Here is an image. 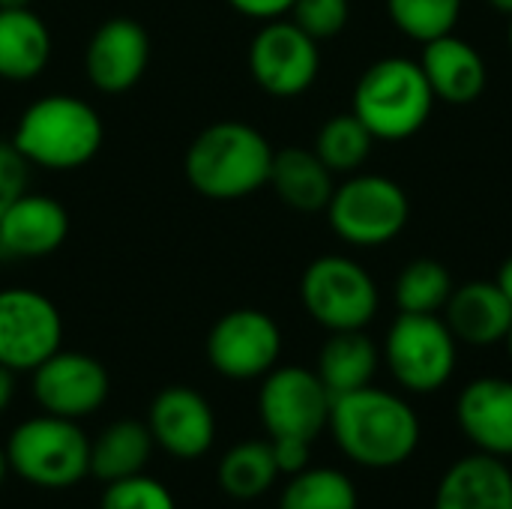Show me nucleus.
I'll use <instances>...</instances> for the list:
<instances>
[{"instance_id":"nucleus-1","label":"nucleus","mask_w":512,"mask_h":509,"mask_svg":"<svg viewBox=\"0 0 512 509\" xmlns=\"http://www.w3.org/2000/svg\"><path fill=\"white\" fill-rule=\"evenodd\" d=\"M327 429L342 456L372 471L399 468L420 447L417 411L402 396L372 384L333 396Z\"/></svg>"},{"instance_id":"nucleus-2","label":"nucleus","mask_w":512,"mask_h":509,"mask_svg":"<svg viewBox=\"0 0 512 509\" xmlns=\"http://www.w3.org/2000/svg\"><path fill=\"white\" fill-rule=\"evenodd\" d=\"M273 144L243 120H219L201 129L183 159L189 186L210 201H240L270 183Z\"/></svg>"},{"instance_id":"nucleus-3","label":"nucleus","mask_w":512,"mask_h":509,"mask_svg":"<svg viewBox=\"0 0 512 509\" xmlns=\"http://www.w3.org/2000/svg\"><path fill=\"white\" fill-rule=\"evenodd\" d=\"M102 135V117L90 102L69 93H48L21 111L12 132V147L27 165L72 171L99 153Z\"/></svg>"},{"instance_id":"nucleus-4","label":"nucleus","mask_w":512,"mask_h":509,"mask_svg":"<svg viewBox=\"0 0 512 509\" xmlns=\"http://www.w3.org/2000/svg\"><path fill=\"white\" fill-rule=\"evenodd\" d=\"M435 102L420 60L381 57L360 75L351 111L375 141H408L426 126Z\"/></svg>"},{"instance_id":"nucleus-5","label":"nucleus","mask_w":512,"mask_h":509,"mask_svg":"<svg viewBox=\"0 0 512 509\" xmlns=\"http://www.w3.org/2000/svg\"><path fill=\"white\" fill-rule=\"evenodd\" d=\"M3 447L9 471L36 489H69L90 477V438L78 420L42 411L15 426Z\"/></svg>"},{"instance_id":"nucleus-6","label":"nucleus","mask_w":512,"mask_h":509,"mask_svg":"<svg viewBox=\"0 0 512 509\" xmlns=\"http://www.w3.org/2000/svg\"><path fill=\"white\" fill-rule=\"evenodd\" d=\"M327 219L339 240L360 249H375L405 231L411 201L408 192L384 174H351L333 189Z\"/></svg>"},{"instance_id":"nucleus-7","label":"nucleus","mask_w":512,"mask_h":509,"mask_svg":"<svg viewBox=\"0 0 512 509\" xmlns=\"http://www.w3.org/2000/svg\"><path fill=\"white\" fill-rule=\"evenodd\" d=\"M300 300L315 324L330 333L366 330L381 306L372 273L348 255H321L300 276Z\"/></svg>"},{"instance_id":"nucleus-8","label":"nucleus","mask_w":512,"mask_h":509,"mask_svg":"<svg viewBox=\"0 0 512 509\" xmlns=\"http://www.w3.org/2000/svg\"><path fill=\"white\" fill-rule=\"evenodd\" d=\"M381 357L402 390L435 393L456 372L459 342L441 315L399 312L384 336Z\"/></svg>"},{"instance_id":"nucleus-9","label":"nucleus","mask_w":512,"mask_h":509,"mask_svg":"<svg viewBox=\"0 0 512 509\" xmlns=\"http://www.w3.org/2000/svg\"><path fill=\"white\" fill-rule=\"evenodd\" d=\"M333 396L315 369L276 366L264 375L258 390V417L267 438L315 441L330 423Z\"/></svg>"},{"instance_id":"nucleus-10","label":"nucleus","mask_w":512,"mask_h":509,"mask_svg":"<svg viewBox=\"0 0 512 509\" xmlns=\"http://www.w3.org/2000/svg\"><path fill=\"white\" fill-rule=\"evenodd\" d=\"M249 72L252 81L276 99L300 96L321 72L318 42L291 18L264 21L249 45Z\"/></svg>"},{"instance_id":"nucleus-11","label":"nucleus","mask_w":512,"mask_h":509,"mask_svg":"<svg viewBox=\"0 0 512 509\" xmlns=\"http://www.w3.org/2000/svg\"><path fill=\"white\" fill-rule=\"evenodd\" d=\"M63 342L60 309L36 288H0V366L33 372Z\"/></svg>"},{"instance_id":"nucleus-12","label":"nucleus","mask_w":512,"mask_h":509,"mask_svg":"<svg viewBox=\"0 0 512 509\" xmlns=\"http://www.w3.org/2000/svg\"><path fill=\"white\" fill-rule=\"evenodd\" d=\"M282 330L261 309H231L207 333V360L228 381H255L276 369Z\"/></svg>"},{"instance_id":"nucleus-13","label":"nucleus","mask_w":512,"mask_h":509,"mask_svg":"<svg viewBox=\"0 0 512 509\" xmlns=\"http://www.w3.org/2000/svg\"><path fill=\"white\" fill-rule=\"evenodd\" d=\"M33 399L45 414L84 420L96 414L108 393L111 378L105 366L84 351H54L33 372Z\"/></svg>"},{"instance_id":"nucleus-14","label":"nucleus","mask_w":512,"mask_h":509,"mask_svg":"<svg viewBox=\"0 0 512 509\" xmlns=\"http://www.w3.org/2000/svg\"><path fill=\"white\" fill-rule=\"evenodd\" d=\"M153 444L174 459H201L216 441V414L192 387H165L147 414Z\"/></svg>"},{"instance_id":"nucleus-15","label":"nucleus","mask_w":512,"mask_h":509,"mask_svg":"<svg viewBox=\"0 0 512 509\" xmlns=\"http://www.w3.org/2000/svg\"><path fill=\"white\" fill-rule=\"evenodd\" d=\"M150 63V36L135 18H108L96 27L84 51V72L102 93H126Z\"/></svg>"},{"instance_id":"nucleus-16","label":"nucleus","mask_w":512,"mask_h":509,"mask_svg":"<svg viewBox=\"0 0 512 509\" xmlns=\"http://www.w3.org/2000/svg\"><path fill=\"white\" fill-rule=\"evenodd\" d=\"M456 423L477 453L512 459L510 378H474L456 399Z\"/></svg>"},{"instance_id":"nucleus-17","label":"nucleus","mask_w":512,"mask_h":509,"mask_svg":"<svg viewBox=\"0 0 512 509\" xmlns=\"http://www.w3.org/2000/svg\"><path fill=\"white\" fill-rule=\"evenodd\" d=\"M69 237V213L60 201L42 192H24L0 216L3 258H45Z\"/></svg>"},{"instance_id":"nucleus-18","label":"nucleus","mask_w":512,"mask_h":509,"mask_svg":"<svg viewBox=\"0 0 512 509\" xmlns=\"http://www.w3.org/2000/svg\"><path fill=\"white\" fill-rule=\"evenodd\" d=\"M420 66L429 78L435 99L447 105H471L483 96L489 84V69L477 45L453 33L423 42Z\"/></svg>"},{"instance_id":"nucleus-19","label":"nucleus","mask_w":512,"mask_h":509,"mask_svg":"<svg viewBox=\"0 0 512 509\" xmlns=\"http://www.w3.org/2000/svg\"><path fill=\"white\" fill-rule=\"evenodd\" d=\"M444 321L456 342L489 348L507 342L512 330V303L495 285V279H474L453 288L444 306Z\"/></svg>"},{"instance_id":"nucleus-20","label":"nucleus","mask_w":512,"mask_h":509,"mask_svg":"<svg viewBox=\"0 0 512 509\" xmlns=\"http://www.w3.org/2000/svg\"><path fill=\"white\" fill-rule=\"evenodd\" d=\"M432 509H512V468L489 453H471L450 465Z\"/></svg>"},{"instance_id":"nucleus-21","label":"nucleus","mask_w":512,"mask_h":509,"mask_svg":"<svg viewBox=\"0 0 512 509\" xmlns=\"http://www.w3.org/2000/svg\"><path fill=\"white\" fill-rule=\"evenodd\" d=\"M51 60V30L30 9H0V78L33 81Z\"/></svg>"},{"instance_id":"nucleus-22","label":"nucleus","mask_w":512,"mask_h":509,"mask_svg":"<svg viewBox=\"0 0 512 509\" xmlns=\"http://www.w3.org/2000/svg\"><path fill=\"white\" fill-rule=\"evenodd\" d=\"M270 186L276 189L282 204L300 213L327 210L330 195L336 189L333 171L321 162L315 150L306 147H282L273 153Z\"/></svg>"},{"instance_id":"nucleus-23","label":"nucleus","mask_w":512,"mask_h":509,"mask_svg":"<svg viewBox=\"0 0 512 509\" xmlns=\"http://www.w3.org/2000/svg\"><path fill=\"white\" fill-rule=\"evenodd\" d=\"M381 363L378 345L366 336V330H339L321 345L318 354V378L330 390V396L354 393L372 384Z\"/></svg>"},{"instance_id":"nucleus-24","label":"nucleus","mask_w":512,"mask_h":509,"mask_svg":"<svg viewBox=\"0 0 512 509\" xmlns=\"http://www.w3.org/2000/svg\"><path fill=\"white\" fill-rule=\"evenodd\" d=\"M153 435L141 420H117L105 426L96 441H90V477L102 483H114L123 477L144 474L153 456Z\"/></svg>"},{"instance_id":"nucleus-25","label":"nucleus","mask_w":512,"mask_h":509,"mask_svg":"<svg viewBox=\"0 0 512 509\" xmlns=\"http://www.w3.org/2000/svg\"><path fill=\"white\" fill-rule=\"evenodd\" d=\"M279 477L270 438L267 441H240L219 462V486L234 501H255L273 489Z\"/></svg>"},{"instance_id":"nucleus-26","label":"nucleus","mask_w":512,"mask_h":509,"mask_svg":"<svg viewBox=\"0 0 512 509\" xmlns=\"http://www.w3.org/2000/svg\"><path fill=\"white\" fill-rule=\"evenodd\" d=\"M456 282L450 270L435 258H414L402 267L393 285L399 312L411 315H441Z\"/></svg>"},{"instance_id":"nucleus-27","label":"nucleus","mask_w":512,"mask_h":509,"mask_svg":"<svg viewBox=\"0 0 512 509\" xmlns=\"http://www.w3.org/2000/svg\"><path fill=\"white\" fill-rule=\"evenodd\" d=\"M357 486L336 468H306L288 477L279 495V509H357Z\"/></svg>"},{"instance_id":"nucleus-28","label":"nucleus","mask_w":512,"mask_h":509,"mask_svg":"<svg viewBox=\"0 0 512 509\" xmlns=\"http://www.w3.org/2000/svg\"><path fill=\"white\" fill-rule=\"evenodd\" d=\"M372 132L360 123L354 111L333 114L315 135V153L333 174H354L372 153Z\"/></svg>"},{"instance_id":"nucleus-29","label":"nucleus","mask_w":512,"mask_h":509,"mask_svg":"<svg viewBox=\"0 0 512 509\" xmlns=\"http://www.w3.org/2000/svg\"><path fill=\"white\" fill-rule=\"evenodd\" d=\"M390 21L414 42H429L453 33L465 0H384Z\"/></svg>"},{"instance_id":"nucleus-30","label":"nucleus","mask_w":512,"mask_h":509,"mask_svg":"<svg viewBox=\"0 0 512 509\" xmlns=\"http://www.w3.org/2000/svg\"><path fill=\"white\" fill-rule=\"evenodd\" d=\"M99 509H177L171 489L147 474L105 483Z\"/></svg>"},{"instance_id":"nucleus-31","label":"nucleus","mask_w":512,"mask_h":509,"mask_svg":"<svg viewBox=\"0 0 512 509\" xmlns=\"http://www.w3.org/2000/svg\"><path fill=\"white\" fill-rule=\"evenodd\" d=\"M291 21L306 30L315 42L333 39L348 27L351 18V0H294Z\"/></svg>"},{"instance_id":"nucleus-32","label":"nucleus","mask_w":512,"mask_h":509,"mask_svg":"<svg viewBox=\"0 0 512 509\" xmlns=\"http://www.w3.org/2000/svg\"><path fill=\"white\" fill-rule=\"evenodd\" d=\"M27 162L24 156L9 144L0 141V216L9 210V204H15L24 192H27Z\"/></svg>"},{"instance_id":"nucleus-33","label":"nucleus","mask_w":512,"mask_h":509,"mask_svg":"<svg viewBox=\"0 0 512 509\" xmlns=\"http://www.w3.org/2000/svg\"><path fill=\"white\" fill-rule=\"evenodd\" d=\"M270 447H273L276 468H279V474H285V477H294V474L306 471L309 462H312V444H309V441H297V438H270Z\"/></svg>"},{"instance_id":"nucleus-34","label":"nucleus","mask_w":512,"mask_h":509,"mask_svg":"<svg viewBox=\"0 0 512 509\" xmlns=\"http://www.w3.org/2000/svg\"><path fill=\"white\" fill-rule=\"evenodd\" d=\"M228 6L255 21H276L291 12L294 0H228Z\"/></svg>"},{"instance_id":"nucleus-35","label":"nucleus","mask_w":512,"mask_h":509,"mask_svg":"<svg viewBox=\"0 0 512 509\" xmlns=\"http://www.w3.org/2000/svg\"><path fill=\"white\" fill-rule=\"evenodd\" d=\"M12 396H15V372L0 366V414L12 405Z\"/></svg>"},{"instance_id":"nucleus-36","label":"nucleus","mask_w":512,"mask_h":509,"mask_svg":"<svg viewBox=\"0 0 512 509\" xmlns=\"http://www.w3.org/2000/svg\"><path fill=\"white\" fill-rule=\"evenodd\" d=\"M495 285L504 291V297L512 303V255L501 264V270H498V276H495Z\"/></svg>"},{"instance_id":"nucleus-37","label":"nucleus","mask_w":512,"mask_h":509,"mask_svg":"<svg viewBox=\"0 0 512 509\" xmlns=\"http://www.w3.org/2000/svg\"><path fill=\"white\" fill-rule=\"evenodd\" d=\"M12 471H9V459H6V447H0V486L6 483V477H9Z\"/></svg>"},{"instance_id":"nucleus-38","label":"nucleus","mask_w":512,"mask_h":509,"mask_svg":"<svg viewBox=\"0 0 512 509\" xmlns=\"http://www.w3.org/2000/svg\"><path fill=\"white\" fill-rule=\"evenodd\" d=\"M33 0H0V9H21V6H30Z\"/></svg>"},{"instance_id":"nucleus-39","label":"nucleus","mask_w":512,"mask_h":509,"mask_svg":"<svg viewBox=\"0 0 512 509\" xmlns=\"http://www.w3.org/2000/svg\"><path fill=\"white\" fill-rule=\"evenodd\" d=\"M498 12H504V15H512V0H489Z\"/></svg>"},{"instance_id":"nucleus-40","label":"nucleus","mask_w":512,"mask_h":509,"mask_svg":"<svg viewBox=\"0 0 512 509\" xmlns=\"http://www.w3.org/2000/svg\"><path fill=\"white\" fill-rule=\"evenodd\" d=\"M507 348H510V360H512V330H510V336H507Z\"/></svg>"},{"instance_id":"nucleus-41","label":"nucleus","mask_w":512,"mask_h":509,"mask_svg":"<svg viewBox=\"0 0 512 509\" xmlns=\"http://www.w3.org/2000/svg\"><path fill=\"white\" fill-rule=\"evenodd\" d=\"M507 39H510V51H512V15H510V33H507Z\"/></svg>"}]
</instances>
